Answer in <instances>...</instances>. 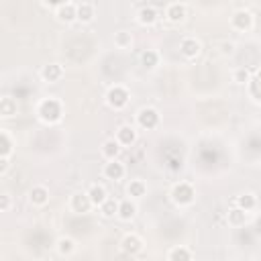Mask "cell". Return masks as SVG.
Listing matches in <instances>:
<instances>
[{
	"label": "cell",
	"mask_w": 261,
	"mask_h": 261,
	"mask_svg": "<svg viewBox=\"0 0 261 261\" xmlns=\"http://www.w3.org/2000/svg\"><path fill=\"white\" fill-rule=\"evenodd\" d=\"M163 18L169 24H181L188 18V4L186 2H169V4H165Z\"/></svg>",
	"instance_id": "ba28073f"
},
{
	"label": "cell",
	"mask_w": 261,
	"mask_h": 261,
	"mask_svg": "<svg viewBox=\"0 0 261 261\" xmlns=\"http://www.w3.org/2000/svg\"><path fill=\"white\" fill-rule=\"evenodd\" d=\"M120 249H122V253H126V255H130V257H137L139 253H143L145 241H143L137 232H126V234L120 239Z\"/></svg>",
	"instance_id": "7c38bea8"
},
{
	"label": "cell",
	"mask_w": 261,
	"mask_h": 261,
	"mask_svg": "<svg viewBox=\"0 0 261 261\" xmlns=\"http://www.w3.org/2000/svg\"><path fill=\"white\" fill-rule=\"evenodd\" d=\"M14 147H16V141H14L12 133L8 128H0V157L10 159L14 153Z\"/></svg>",
	"instance_id": "ac0fdd59"
},
{
	"label": "cell",
	"mask_w": 261,
	"mask_h": 261,
	"mask_svg": "<svg viewBox=\"0 0 261 261\" xmlns=\"http://www.w3.org/2000/svg\"><path fill=\"white\" fill-rule=\"evenodd\" d=\"M216 49H218V55L228 57V55L234 53V43H232V41H218V43H216Z\"/></svg>",
	"instance_id": "4dcf8cb0"
},
{
	"label": "cell",
	"mask_w": 261,
	"mask_h": 261,
	"mask_svg": "<svg viewBox=\"0 0 261 261\" xmlns=\"http://www.w3.org/2000/svg\"><path fill=\"white\" fill-rule=\"evenodd\" d=\"M128 100H130V92H128V88L122 86V84L110 86V88L106 90V94H104V102H106V106L112 108V110H122V108H126Z\"/></svg>",
	"instance_id": "3957f363"
},
{
	"label": "cell",
	"mask_w": 261,
	"mask_h": 261,
	"mask_svg": "<svg viewBox=\"0 0 261 261\" xmlns=\"http://www.w3.org/2000/svg\"><path fill=\"white\" fill-rule=\"evenodd\" d=\"M137 212H139L137 202H135V200H130V198H124V200H120V206H118V214H116V218H118L120 222H130V220H135Z\"/></svg>",
	"instance_id": "e0dca14e"
},
{
	"label": "cell",
	"mask_w": 261,
	"mask_h": 261,
	"mask_svg": "<svg viewBox=\"0 0 261 261\" xmlns=\"http://www.w3.org/2000/svg\"><path fill=\"white\" fill-rule=\"evenodd\" d=\"M65 75V67L57 61H51V63H45L41 69H39V77L45 82V84H57L61 82Z\"/></svg>",
	"instance_id": "30bf717a"
},
{
	"label": "cell",
	"mask_w": 261,
	"mask_h": 261,
	"mask_svg": "<svg viewBox=\"0 0 261 261\" xmlns=\"http://www.w3.org/2000/svg\"><path fill=\"white\" fill-rule=\"evenodd\" d=\"M228 24H230V29L237 31V33H249V31L255 27V14H253L249 8H237V10L230 14Z\"/></svg>",
	"instance_id": "5b68a950"
},
{
	"label": "cell",
	"mask_w": 261,
	"mask_h": 261,
	"mask_svg": "<svg viewBox=\"0 0 261 261\" xmlns=\"http://www.w3.org/2000/svg\"><path fill=\"white\" fill-rule=\"evenodd\" d=\"M118 206H120V200H116V198H108L100 208H98V212H100V216L102 218H116V214H118Z\"/></svg>",
	"instance_id": "4316f807"
},
{
	"label": "cell",
	"mask_w": 261,
	"mask_h": 261,
	"mask_svg": "<svg viewBox=\"0 0 261 261\" xmlns=\"http://www.w3.org/2000/svg\"><path fill=\"white\" fill-rule=\"evenodd\" d=\"M53 14L61 24H73L77 20V2H59L55 4Z\"/></svg>",
	"instance_id": "52a82bcc"
},
{
	"label": "cell",
	"mask_w": 261,
	"mask_h": 261,
	"mask_svg": "<svg viewBox=\"0 0 261 261\" xmlns=\"http://www.w3.org/2000/svg\"><path fill=\"white\" fill-rule=\"evenodd\" d=\"M137 261H139V259H137Z\"/></svg>",
	"instance_id": "d590c367"
},
{
	"label": "cell",
	"mask_w": 261,
	"mask_h": 261,
	"mask_svg": "<svg viewBox=\"0 0 261 261\" xmlns=\"http://www.w3.org/2000/svg\"><path fill=\"white\" fill-rule=\"evenodd\" d=\"M16 112H18L16 100L10 98V96H4V98L0 100V116H2V118H12Z\"/></svg>",
	"instance_id": "f1b7e54d"
},
{
	"label": "cell",
	"mask_w": 261,
	"mask_h": 261,
	"mask_svg": "<svg viewBox=\"0 0 261 261\" xmlns=\"http://www.w3.org/2000/svg\"><path fill=\"white\" fill-rule=\"evenodd\" d=\"M141 65L147 69V71H153L157 65H159V53L155 49H145L141 53Z\"/></svg>",
	"instance_id": "83f0119b"
},
{
	"label": "cell",
	"mask_w": 261,
	"mask_h": 261,
	"mask_svg": "<svg viewBox=\"0 0 261 261\" xmlns=\"http://www.w3.org/2000/svg\"><path fill=\"white\" fill-rule=\"evenodd\" d=\"M167 261H194V253L186 245H175L167 251Z\"/></svg>",
	"instance_id": "484cf974"
},
{
	"label": "cell",
	"mask_w": 261,
	"mask_h": 261,
	"mask_svg": "<svg viewBox=\"0 0 261 261\" xmlns=\"http://www.w3.org/2000/svg\"><path fill=\"white\" fill-rule=\"evenodd\" d=\"M232 82H234L237 86H249V82H251V71H249L247 67H237V69H232Z\"/></svg>",
	"instance_id": "f546056e"
},
{
	"label": "cell",
	"mask_w": 261,
	"mask_h": 261,
	"mask_svg": "<svg viewBox=\"0 0 261 261\" xmlns=\"http://www.w3.org/2000/svg\"><path fill=\"white\" fill-rule=\"evenodd\" d=\"M169 198L177 208H188L196 202V188L190 181H177L171 186Z\"/></svg>",
	"instance_id": "7a4b0ae2"
},
{
	"label": "cell",
	"mask_w": 261,
	"mask_h": 261,
	"mask_svg": "<svg viewBox=\"0 0 261 261\" xmlns=\"http://www.w3.org/2000/svg\"><path fill=\"white\" fill-rule=\"evenodd\" d=\"M86 194L90 196V202L94 204V208H100L110 196H108V190L102 186V184H90L88 186V190H86Z\"/></svg>",
	"instance_id": "d6986e66"
},
{
	"label": "cell",
	"mask_w": 261,
	"mask_h": 261,
	"mask_svg": "<svg viewBox=\"0 0 261 261\" xmlns=\"http://www.w3.org/2000/svg\"><path fill=\"white\" fill-rule=\"evenodd\" d=\"M159 18H161V12H159V8L153 6V4H143V6H139V10H137V14H135V20H137L141 27H155V24L159 22Z\"/></svg>",
	"instance_id": "9c48e42d"
},
{
	"label": "cell",
	"mask_w": 261,
	"mask_h": 261,
	"mask_svg": "<svg viewBox=\"0 0 261 261\" xmlns=\"http://www.w3.org/2000/svg\"><path fill=\"white\" fill-rule=\"evenodd\" d=\"M49 188L43 186V184H35L31 190H29V204L33 208H43L49 204Z\"/></svg>",
	"instance_id": "2e32d148"
},
{
	"label": "cell",
	"mask_w": 261,
	"mask_h": 261,
	"mask_svg": "<svg viewBox=\"0 0 261 261\" xmlns=\"http://www.w3.org/2000/svg\"><path fill=\"white\" fill-rule=\"evenodd\" d=\"M35 114L43 124H57V122L63 120L65 108H63V102L57 96H45L37 102Z\"/></svg>",
	"instance_id": "6da1fadb"
},
{
	"label": "cell",
	"mask_w": 261,
	"mask_h": 261,
	"mask_svg": "<svg viewBox=\"0 0 261 261\" xmlns=\"http://www.w3.org/2000/svg\"><path fill=\"white\" fill-rule=\"evenodd\" d=\"M67 208L73 212V214H86L94 208V204L90 202V196L86 192H75L69 196V202H67Z\"/></svg>",
	"instance_id": "4fadbf2b"
},
{
	"label": "cell",
	"mask_w": 261,
	"mask_h": 261,
	"mask_svg": "<svg viewBox=\"0 0 261 261\" xmlns=\"http://www.w3.org/2000/svg\"><path fill=\"white\" fill-rule=\"evenodd\" d=\"M226 261H239V259H226Z\"/></svg>",
	"instance_id": "e575fe53"
},
{
	"label": "cell",
	"mask_w": 261,
	"mask_h": 261,
	"mask_svg": "<svg viewBox=\"0 0 261 261\" xmlns=\"http://www.w3.org/2000/svg\"><path fill=\"white\" fill-rule=\"evenodd\" d=\"M102 175L110 181H120L124 179L126 175V165L120 161V159H112V161H106L102 165Z\"/></svg>",
	"instance_id": "5bb4252c"
},
{
	"label": "cell",
	"mask_w": 261,
	"mask_h": 261,
	"mask_svg": "<svg viewBox=\"0 0 261 261\" xmlns=\"http://www.w3.org/2000/svg\"><path fill=\"white\" fill-rule=\"evenodd\" d=\"M120 151H122V147H120V143H118L114 137L106 139V141L102 143V147H100V153H102V157H104L106 161L118 159V157H120Z\"/></svg>",
	"instance_id": "cb8c5ba5"
},
{
	"label": "cell",
	"mask_w": 261,
	"mask_h": 261,
	"mask_svg": "<svg viewBox=\"0 0 261 261\" xmlns=\"http://www.w3.org/2000/svg\"><path fill=\"white\" fill-rule=\"evenodd\" d=\"M232 204H234L237 208H241V210H245V212L251 214V212L257 208L259 200H257V196H255L253 192H243V194H239V196L232 200Z\"/></svg>",
	"instance_id": "7402d4cb"
},
{
	"label": "cell",
	"mask_w": 261,
	"mask_h": 261,
	"mask_svg": "<svg viewBox=\"0 0 261 261\" xmlns=\"http://www.w3.org/2000/svg\"><path fill=\"white\" fill-rule=\"evenodd\" d=\"M112 43H114L116 49H120V51H128V49H133V45H135V37H133L130 31L120 29V31H116V33L112 35Z\"/></svg>",
	"instance_id": "44dd1931"
},
{
	"label": "cell",
	"mask_w": 261,
	"mask_h": 261,
	"mask_svg": "<svg viewBox=\"0 0 261 261\" xmlns=\"http://www.w3.org/2000/svg\"><path fill=\"white\" fill-rule=\"evenodd\" d=\"M226 222H228L230 228H243V226L249 222V212H245V210L232 206V208L228 210V214H226Z\"/></svg>",
	"instance_id": "d4e9b609"
},
{
	"label": "cell",
	"mask_w": 261,
	"mask_h": 261,
	"mask_svg": "<svg viewBox=\"0 0 261 261\" xmlns=\"http://www.w3.org/2000/svg\"><path fill=\"white\" fill-rule=\"evenodd\" d=\"M135 122H137V128H141V130H155L161 124V114L153 106H143L137 110Z\"/></svg>",
	"instance_id": "277c9868"
},
{
	"label": "cell",
	"mask_w": 261,
	"mask_h": 261,
	"mask_svg": "<svg viewBox=\"0 0 261 261\" xmlns=\"http://www.w3.org/2000/svg\"><path fill=\"white\" fill-rule=\"evenodd\" d=\"M202 51H204V47H202V41H200L198 37L186 35V37L179 39V53H181V57H184L186 61L198 59V57L202 55Z\"/></svg>",
	"instance_id": "8992f818"
},
{
	"label": "cell",
	"mask_w": 261,
	"mask_h": 261,
	"mask_svg": "<svg viewBox=\"0 0 261 261\" xmlns=\"http://www.w3.org/2000/svg\"><path fill=\"white\" fill-rule=\"evenodd\" d=\"M114 139L120 143V147H133L137 141H139V130H137V124H120L114 133Z\"/></svg>",
	"instance_id": "8fae6325"
},
{
	"label": "cell",
	"mask_w": 261,
	"mask_h": 261,
	"mask_svg": "<svg viewBox=\"0 0 261 261\" xmlns=\"http://www.w3.org/2000/svg\"><path fill=\"white\" fill-rule=\"evenodd\" d=\"M257 77H259V82H261V71H259V75H257ZM255 82H257V80H255ZM251 100H253V102H257V104H261V84H259V92L251 94Z\"/></svg>",
	"instance_id": "d6a6232c"
},
{
	"label": "cell",
	"mask_w": 261,
	"mask_h": 261,
	"mask_svg": "<svg viewBox=\"0 0 261 261\" xmlns=\"http://www.w3.org/2000/svg\"><path fill=\"white\" fill-rule=\"evenodd\" d=\"M53 247H55V253H57L59 257H71V255L77 251V243H75L71 237H67V234L59 237Z\"/></svg>",
	"instance_id": "ffe728a7"
},
{
	"label": "cell",
	"mask_w": 261,
	"mask_h": 261,
	"mask_svg": "<svg viewBox=\"0 0 261 261\" xmlns=\"http://www.w3.org/2000/svg\"><path fill=\"white\" fill-rule=\"evenodd\" d=\"M96 18V4L94 2H77V22L82 24H90Z\"/></svg>",
	"instance_id": "603a6c76"
},
{
	"label": "cell",
	"mask_w": 261,
	"mask_h": 261,
	"mask_svg": "<svg viewBox=\"0 0 261 261\" xmlns=\"http://www.w3.org/2000/svg\"><path fill=\"white\" fill-rule=\"evenodd\" d=\"M124 192H126V198H130V200L139 202V200H143V198L147 196L149 186H147V181H145L143 177H133V179H128V181H126Z\"/></svg>",
	"instance_id": "9a60e30c"
},
{
	"label": "cell",
	"mask_w": 261,
	"mask_h": 261,
	"mask_svg": "<svg viewBox=\"0 0 261 261\" xmlns=\"http://www.w3.org/2000/svg\"><path fill=\"white\" fill-rule=\"evenodd\" d=\"M8 167H10V159H2L0 157V175H4L8 171Z\"/></svg>",
	"instance_id": "836d02e7"
},
{
	"label": "cell",
	"mask_w": 261,
	"mask_h": 261,
	"mask_svg": "<svg viewBox=\"0 0 261 261\" xmlns=\"http://www.w3.org/2000/svg\"><path fill=\"white\" fill-rule=\"evenodd\" d=\"M12 208V196L8 192H2L0 194V212H8Z\"/></svg>",
	"instance_id": "1f68e13d"
}]
</instances>
